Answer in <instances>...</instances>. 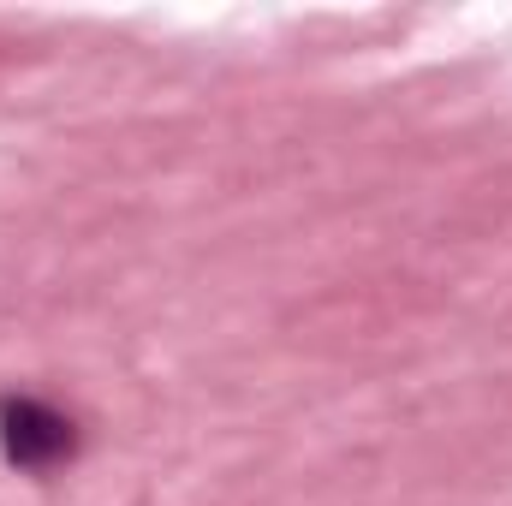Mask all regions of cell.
I'll return each mask as SVG.
<instances>
[{"mask_svg": "<svg viewBox=\"0 0 512 506\" xmlns=\"http://www.w3.org/2000/svg\"><path fill=\"white\" fill-rule=\"evenodd\" d=\"M0 447L18 471H54L60 459H72L78 435H72V417H60L54 405L42 399H6L0 405Z\"/></svg>", "mask_w": 512, "mask_h": 506, "instance_id": "obj_1", "label": "cell"}]
</instances>
